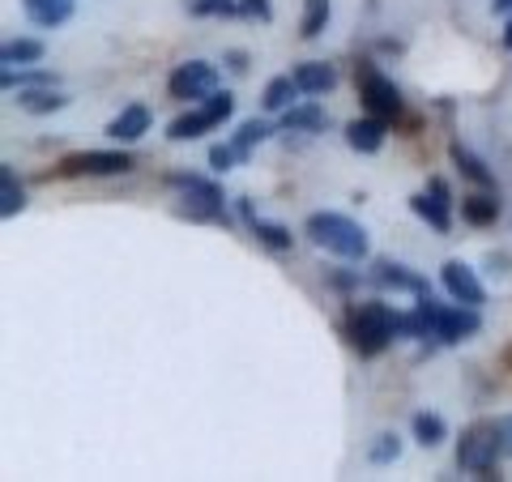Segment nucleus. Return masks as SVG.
Returning a JSON list of instances; mask_svg holds the SVG:
<instances>
[{"mask_svg": "<svg viewBox=\"0 0 512 482\" xmlns=\"http://www.w3.org/2000/svg\"><path fill=\"white\" fill-rule=\"evenodd\" d=\"M414 440H419L423 448L444 444V440H448V427H444L440 414H431V410H419V414H414Z\"/></svg>", "mask_w": 512, "mask_h": 482, "instance_id": "5701e85b", "label": "nucleus"}, {"mask_svg": "<svg viewBox=\"0 0 512 482\" xmlns=\"http://www.w3.org/2000/svg\"><path fill=\"white\" fill-rule=\"evenodd\" d=\"M239 163V154H235V146H210V167L222 175V171H231Z\"/></svg>", "mask_w": 512, "mask_h": 482, "instance_id": "c85d7f7f", "label": "nucleus"}, {"mask_svg": "<svg viewBox=\"0 0 512 482\" xmlns=\"http://www.w3.org/2000/svg\"><path fill=\"white\" fill-rule=\"evenodd\" d=\"M367 457H372L376 465H389V461L402 457V440H397V436H376V444H372V453H367Z\"/></svg>", "mask_w": 512, "mask_h": 482, "instance_id": "cd10ccee", "label": "nucleus"}, {"mask_svg": "<svg viewBox=\"0 0 512 482\" xmlns=\"http://www.w3.org/2000/svg\"><path fill=\"white\" fill-rule=\"evenodd\" d=\"M248 227H252V235L256 239H261V244L265 248H274V252H286V248H291V231H286V227H278V222H265V218H248Z\"/></svg>", "mask_w": 512, "mask_h": 482, "instance_id": "a878e982", "label": "nucleus"}, {"mask_svg": "<svg viewBox=\"0 0 512 482\" xmlns=\"http://www.w3.org/2000/svg\"><path fill=\"white\" fill-rule=\"evenodd\" d=\"M295 94H299V86H295V77L286 73V77H274V82L265 86L261 103H265V111H286V107H295Z\"/></svg>", "mask_w": 512, "mask_h": 482, "instance_id": "b1692460", "label": "nucleus"}, {"mask_svg": "<svg viewBox=\"0 0 512 482\" xmlns=\"http://www.w3.org/2000/svg\"><path fill=\"white\" fill-rule=\"evenodd\" d=\"M308 239L320 248V252H329V256H342V261H363L367 256V231L359 227L355 218H346V214H333V210H320L308 218Z\"/></svg>", "mask_w": 512, "mask_h": 482, "instance_id": "f03ea898", "label": "nucleus"}, {"mask_svg": "<svg viewBox=\"0 0 512 482\" xmlns=\"http://www.w3.org/2000/svg\"><path fill=\"white\" fill-rule=\"evenodd\" d=\"M269 133H274V128H269L265 120H244V124H239V133H235V141H231L235 154H239V163H244V158L252 154V146H261Z\"/></svg>", "mask_w": 512, "mask_h": 482, "instance_id": "393cba45", "label": "nucleus"}, {"mask_svg": "<svg viewBox=\"0 0 512 482\" xmlns=\"http://www.w3.org/2000/svg\"><path fill=\"white\" fill-rule=\"evenodd\" d=\"M231 116H235V94L231 90H214L210 99H201L192 111H184L180 120H171L167 137L171 141H192V137L210 133V128H218V124H227Z\"/></svg>", "mask_w": 512, "mask_h": 482, "instance_id": "20e7f679", "label": "nucleus"}, {"mask_svg": "<svg viewBox=\"0 0 512 482\" xmlns=\"http://www.w3.org/2000/svg\"><path fill=\"white\" fill-rule=\"evenodd\" d=\"M227 69L244 73V69H248V56H244V52H231V56H227Z\"/></svg>", "mask_w": 512, "mask_h": 482, "instance_id": "7c9ffc66", "label": "nucleus"}, {"mask_svg": "<svg viewBox=\"0 0 512 482\" xmlns=\"http://www.w3.org/2000/svg\"><path fill=\"white\" fill-rule=\"evenodd\" d=\"M495 427H500V444H504V457H512V414H504V419L495 423Z\"/></svg>", "mask_w": 512, "mask_h": 482, "instance_id": "c756f323", "label": "nucleus"}, {"mask_svg": "<svg viewBox=\"0 0 512 482\" xmlns=\"http://www.w3.org/2000/svg\"><path fill=\"white\" fill-rule=\"evenodd\" d=\"M410 210L419 214L431 231H440V235L453 231V197H448V184L444 180H431L427 192L410 197Z\"/></svg>", "mask_w": 512, "mask_h": 482, "instance_id": "1a4fd4ad", "label": "nucleus"}, {"mask_svg": "<svg viewBox=\"0 0 512 482\" xmlns=\"http://www.w3.org/2000/svg\"><path fill=\"white\" fill-rule=\"evenodd\" d=\"M453 163H457V171L466 175L470 184H478V188H495V175L487 171V163L478 154H470L466 146H453Z\"/></svg>", "mask_w": 512, "mask_h": 482, "instance_id": "aec40b11", "label": "nucleus"}, {"mask_svg": "<svg viewBox=\"0 0 512 482\" xmlns=\"http://www.w3.org/2000/svg\"><path fill=\"white\" fill-rule=\"evenodd\" d=\"M329 26V0H308L303 5V22H299V35L303 39H320V30Z\"/></svg>", "mask_w": 512, "mask_h": 482, "instance_id": "bb28decb", "label": "nucleus"}, {"mask_svg": "<svg viewBox=\"0 0 512 482\" xmlns=\"http://www.w3.org/2000/svg\"><path fill=\"white\" fill-rule=\"evenodd\" d=\"M282 128L286 133H308V128H325V107H316V103H303V107H286L282 111Z\"/></svg>", "mask_w": 512, "mask_h": 482, "instance_id": "412c9836", "label": "nucleus"}, {"mask_svg": "<svg viewBox=\"0 0 512 482\" xmlns=\"http://www.w3.org/2000/svg\"><path fill=\"white\" fill-rule=\"evenodd\" d=\"M295 77V86H299V94H325V90H333L338 86V69L333 64H325V60H308V64H299V69L291 73Z\"/></svg>", "mask_w": 512, "mask_h": 482, "instance_id": "4468645a", "label": "nucleus"}, {"mask_svg": "<svg viewBox=\"0 0 512 482\" xmlns=\"http://www.w3.org/2000/svg\"><path fill=\"white\" fill-rule=\"evenodd\" d=\"M146 133H150V107H141V103H128L120 116L107 124L111 141H141Z\"/></svg>", "mask_w": 512, "mask_h": 482, "instance_id": "ddd939ff", "label": "nucleus"}, {"mask_svg": "<svg viewBox=\"0 0 512 482\" xmlns=\"http://www.w3.org/2000/svg\"><path fill=\"white\" fill-rule=\"evenodd\" d=\"M133 167V158L124 150H86V154H69L60 163L64 175H124Z\"/></svg>", "mask_w": 512, "mask_h": 482, "instance_id": "9d476101", "label": "nucleus"}, {"mask_svg": "<svg viewBox=\"0 0 512 482\" xmlns=\"http://www.w3.org/2000/svg\"><path fill=\"white\" fill-rule=\"evenodd\" d=\"M504 457V444H500V427L495 423H474L461 431V444H457V465L470 474H483L491 478L495 461Z\"/></svg>", "mask_w": 512, "mask_h": 482, "instance_id": "39448f33", "label": "nucleus"}, {"mask_svg": "<svg viewBox=\"0 0 512 482\" xmlns=\"http://www.w3.org/2000/svg\"><path fill=\"white\" fill-rule=\"evenodd\" d=\"M22 210H26V192L18 184V171H13V163H0V214L18 218Z\"/></svg>", "mask_w": 512, "mask_h": 482, "instance_id": "a211bd4d", "label": "nucleus"}, {"mask_svg": "<svg viewBox=\"0 0 512 482\" xmlns=\"http://www.w3.org/2000/svg\"><path fill=\"white\" fill-rule=\"evenodd\" d=\"M495 13H512V0H491Z\"/></svg>", "mask_w": 512, "mask_h": 482, "instance_id": "2f4dec72", "label": "nucleus"}, {"mask_svg": "<svg viewBox=\"0 0 512 482\" xmlns=\"http://www.w3.org/2000/svg\"><path fill=\"white\" fill-rule=\"evenodd\" d=\"M402 333V312H393L389 303H376V299H367V303H355L346 316V337H350V346L359 350V355H380L384 346L393 342V337Z\"/></svg>", "mask_w": 512, "mask_h": 482, "instance_id": "f257e3e1", "label": "nucleus"}, {"mask_svg": "<svg viewBox=\"0 0 512 482\" xmlns=\"http://www.w3.org/2000/svg\"><path fill=\"white\" fill-rule=\"evenodd\" d=\"M461 218H466L470 227H491V222L500 218V201H495L491 192H478V197H466V201H461Z\"/></svg>", "mask_w": 512, "mask_h": 482, "instance_id": "6ab92c4d", "label": "nucleus"}, {"mask_svg": "<svg viewBox=\"0 0 512 482\" xmlns=\"http://www.w3.org/2000/svg\"><path fill=\"white\" fill-rule=\"evenodd\" d=\"M419 312L427 316L431 325V337H440V342L457 346V342H470V337L483 329V320H478V308L470 303H436L431 295H419Z\"/></svg>", "mask_w": 512, "mask_h": 482, "instance_id": "7ed1b4c3", "label": "nucleus"}, {"mask_svg": "<svg viewBox=\"0 0 512 482\" xmlns=\"http://www.w3.org/2000/svg\"><path fill=\"white\" fill-rule=\"evenodd\" d=\"M346 141H350V150H359V154H376L384 146V120H376V116L350 120L346 124Z\"/></svg>", "mask_w": 512, "mask_h": 482, "instance_id": "dca6fc26", "label": "nucleus"}, {"mask_svg": "<svg viewBox=\"0 0 512 482\" xmlns=\"http://www.w3.org/2000/svg\"><path fill=\"white\" fill-rule=\"evenodd\" d=\"M171 184L184 192V214L197 222H222L227 218V197L222 188L201 180V175H171Z\"/></svg>", "mask_w": 512, "mask_h": 482, "instance_id": "423d86ee", "label": "nucleus"}, {"mask_svg": "<svg viewBox=\"0 0 512 482\" xmlns=\"http://www.w3.org/2000/svg\"><path fill=\"white\" fill-rule=\"evenodd\" d=\"M359 86H363V107L372 111L376 120H397L402 116V90H397L389 77H380L376 69H363V77H359Z\"/></svg>", "mask_w": 512, "mask_h": 482, "instance_id": "6e6552de", "label": "nucleus"}, {"mask_svg": "<svg viewBox=\"0 0 512 482\" xmlns=\"http://www.w3.org/2000/svg\"><path fill=\"white\" fill-rule=\"evenodd\" d=\"M22 9H26V18L43 26V30H56L73 18V9H77V0H22Z\"/></svg>", "mask_w": 512, "mask_h": 482, "instance_id": "2eb2a0df", "label": "nucleus"}, {"mask_svg": "<svg viewBox=\"0 0 512 482\" xmlns=\"http://www.w3.org/2000/svg\"><path fill=\"white\" fill-rule=\"evenodd\" d=\"M43 60V43L39 39H9L0 47V64L13 69V64H39Z\"/></svg>", "mask_w": 512, "mask_h": 482, "instance_id": "4be33fe9", "label": "nucleus"}, {"mask_svg": "<svg viewBox=\"0 0 512 482\" xmlns=\"http://www.w3.org/2000/svg\"><path fill=\"white\" fill-rule=\"evenodd\" d=\"M440 282H444L448 299H457V303H470V308H478V303L487 299L483 282H478V273H474L466 261H444V269H440Z\"/></svg>", "mask_w": 512, "mask_h": 482, "instance_id": "9b49d317", "label": "nucleus"}, {"mask_svg": "<svg viewBox=\"0 0 512 482\" xmlns=\"http://www.w3.org/2000/svg\"><path fill=\"white\" fill-rule=\"evenodd\" d=\"M18 107L30 111V116H47V111H64V107H69V94H60L52 86H26L18 94Z\"/></svg>", "mask_w": 512, "mask_h": 482, "instance_id": "f3484780", "label": "nucleus"}, {"mask_svg": "<svg viewBox=\"0 0 512 482\" xmlns=\"http://www.w3.org/2000/svg\"><path fill=\"white\" fill-rule=\"evenodd\" d=\"M504 43L512 47V18H508V26H504Z\"/></svg>", "mask_w": 512, "mask_h": 482, "instance_id": "473e14b6", "label": "nucleus"}, {"mask_svg": "<svg viewBox=\"0 0 512 482\" xmlns=\"http://www.w3.org/2000/svg\"><path fill=\"white\" fill-rule=\"evenodd\" d=\"M167 90H171V99H180V103H201V99H210V94L218 90V69L210 60H188V64H180V69L171 73V82H167Z\"/></svg>", "mask_w": 512, "mask_h": 482, "instance_id": "0eeeda50", "label": "nucleus"}, {"mask_svg": "<svg viewBox=\"0 0 512 482\" xmlns=\"http://www.w3.org/2000/svg\"><path fill=\"white\" fill-rule=\"evenodd\" d=\"M372 282L384 286V291H410V295H427V282L419 278V273H410L406 265L397 261H376L372 269Z\"/></svg>", "mask_w": 512, "mask_h": 482, "instance_id": "f8f14e48", "label": "nucleus"}]
</instances>
